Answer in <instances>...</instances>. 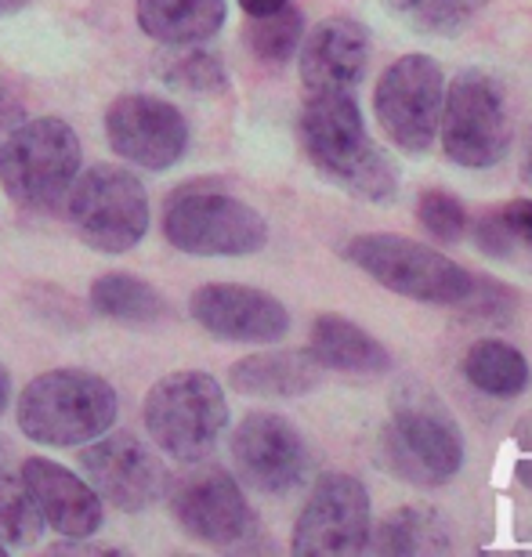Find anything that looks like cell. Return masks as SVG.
<instances>
[{
	"label": "cell",
	"mask_w": 532,
	"mask_h": 557,
	"mask_svg": "<svg viewBox=\"0 0 532 557\" xmlns=\"http://www.w3.org/2000/svg\"><path fill=\"white\" fill-rule=\"evenodd\" d=\"M65 207L81 243L98 253H127L149 232L146 185L113 163H98L76 174Z\"/></svg>",
	"instance_id": "9"
},
{
	"label": "cell",
	"mask_w": 532,
	"mask_h": 557,
	"mask_svg": "<svg viewBox=\"0 0 532 557\" xmlns=\"http://www.w3.org/2000/svg\"><path fill=\"white\" fill-rule=\"evenodd\" d=\"M319 381H323V366L312 359V351L250 355L228 370V384L239 395L253 398H297L316 392Z\"/></svg>",
	"instance_id": "20"
},
{
	"label": "cell",
	"mask_w": 532,
	"mask_h": 557,
	"mask_svg": "<svg viewBox=\"0 0 532 557\" xmlns=\"http://www.w3.org/2000/svg\"><path fill=\"white\" fill-rule=\"evenodd\" d=\"M81 174V138L59 116H37L0 138V188L22 210H59Z\"/></svg>",
	"instance_id": "2"
},
{
	"label": "cell",
	"mask_w": 532,
	"mask_h": 557,
	"mask_svg": "<svg viewBox=\"0 0 532 557\" xmlns=\"http://www.w3.org/2000/svg\"><path fill=\"white\" fill-rule=\"evenodd\" d=\"M163 236L174 250L193 258H247L264 250L269 225L243 199L218 185H185L168 199Z\"/></svg>",
	"instance_id": "5"
},
{
	"label": "cell",
	"mask_w": 532,
	"mask_h": 557,
	"mask_svg": "<svg viewBox=\"0 0 532 557\" xmlns=\"http://www.w3.org/2000/svg\"><path fill=\"white\" fill-rule=\"evenodd\" d=\"M457 308H463L474 319H507L515 311V289H507L504 283H496V278L474 275L468 297H463Z\"/></svg>",
	"instance_id": "30"
},
{
	"label": "cell",
	"mask_w": 532,
	"mask_h": 557,
	"mask_svg": "<svg viewBox=\"0 0 532 557\" xmlns=\"http://www.w3.org/2000/svg\"><path fill=\"white\" fill-rule=\"evenodd\" d=\"M171 515L185 536L207 547H239L253 536V510L239 482L221 467H199L171 485Z\"/></svg>",
	"instance_id": "13"
},
{
	"label": "cell",
	"mask_w": 532,
	"mask_h": 557,
	"mask_svg": "<svg viewBox=\"0 0 532 557\" xmlns=\"http://www.w3.org/2000/svg\"><path fill=\"white\" fill-rule=\"evenodd\" d=\"M40 532L44 518L22 474H8L0 467V547H33Z\"/></svg>",
	"instance_id": "28"
},
{
	"label": "cell",
	"mask_w": 532,
	"mask_h": 557,
	"mask_svg": "<svg viewBox=\"0 0 532 557\" xmlns=\"http://www.w3.org/2000/svg\"><path fill=\"white\" fill-rule=\"evenodd\" d=\"M8 456H11V449H8V442H4V438H0V467H4V463H8Z\"/></svg>",
	"instance_id": "37"
},
{
	"label": "cell",
	"mask_w": 532,
	"mask_h": 557,
	"mask_svg": "<svg viewBox=\"0 0 532 557\" xmlns=\"http://www.w3.org/2000/svg\"><path fill=\"white\" fill-rule=\"evenodd\" d=\"M18 124V106L11 102V95H8V87L0 84V138L8 135L11 127Z\"/></svg>",
	"instance_id": "32"
},
{
	"label": "cell",
	"mask_w": 532,
	"mask_h": 557,
	"mask_svg": "<svg viewBox=\"0 0 532 557\" xmlns=\"http://www.w3.org/2000/svg\"><path fill=\"white\" fill-rule=\"evenodd\" d=\"M243 37H247V48L258 54L261 62L283 65L294 59L297 48H301L305 15L286 0V4L280 11H272V15H250Z\"/></svg>",
	"instance_id": "27"
},
{
	"label": "cell",
	"mask_w": 532,
	"mask_h": 557,
	"mask_svg": "<svg viewBox=\"0 0 532 557\" xmlns=\"http://www.w3.org/2000/svg\"><path fill=\"white\" fill-rule=\"evenodd\" d=\"M81 467L98 499L113 504L124 515L149 510L168 488V474H163L157 453L146 442H138L131 431L106 434V438L98 434L81 453Z\"/></svg>",
	"instance_id": "14"
},
{
	"label": "cell",
	"mask_w": 532,
	"mask_h": 557,
	"mask_svg": "<svg viewBox=\"0 0 532 557\" xmlns=\"http://www.w3.org/2000/svg\"><path fill=\"white\" fill-rule=\"evenodd\" d=\"M438 138L457 166L485 171V166L500 163L511 152L515 138L511 109H507L500 81L485 70H463L453 76L446 98H442Z\"/></svg>",
	"instance_id": "8"
},
{
	"label": "cell",
	"mask_w": 532,
	"mask_h": 557,
	"mask_svg": "<svg viewBox=\"0 0 532 557\" xmlns=\"http://www.w3.org/2000/svg\"><path fill=\"white\" fill-rule=\"evenodd\" d=\"M228 423L225 392L210 373L182 370L146 395V431L177 463H199L214 453Z\"/></svg>",
	"instance_id": "6"
},
{
	"label": "cell",
	"mask_w": 532,
	"mask_h": 557,
	"mask_svg": "<svg viewBox=\"0 0 532 557\" xmlns=\"http://www.w3.org/2000/svg\"><path fill=\"white\" fill-rule=\"evenodd\" d=\"M106 138L120 160L146 171H168L188 149V124L168 98L120 95L106 109Z\"/></svg>",
	"instance_id": "15"
},
{
	"label": "cell",
	"mask_w": 532,
	"mask_h": 557,
	"mask_svg": "<svg viewBox=\"0 0 532 557\" xmlns=\"http://www.w3.org/2000/svg\"><path fill=\"white\" fill-rule=\"evenodd\" d=\"M522 182L532 185V135H529V149H525V160H522Z\"/></svg>",
	"instance_id": "36"
},
{
	"label": "cell",
	"mask_w": 532,
	"mask_h": 557,
	"mask_svg": "<svg viewBox=\"0 0 532 557\" xmlns=\"http://www.w3.org/2000/svg\"><path fill=\"white\" fill-rule=\"evenodd\" d=\"M26 4H29V0H0V18H4V15H15V11H22Z\"/></svg>",
	"instance_id": "35"
},
{
	"label": "cell",
	"mask_w": 532,
	"mask_h": 557,
	"mask_svg": "<svg viewBox=\"0 0 532 557\" xmlns=\"http://www.w3.org/2000/svg\"><path fill=\"white\" fill-rule=\"evenodd\" d=\"M446 76L431 54H403L381 73L373 87L376 124L395 149L424 156L438 138Z\"/></svg>",
	"instance_id": "10"
},
{
	"label": "cell",
	"mask_w": 532,
	"mask_h": 557,
	"mask_svg": "<svg viewBox=\"0 0 532 557\" xmlns=\"http://www.w3.org/2000/svg\"><path fill=\"white\" fill-rule=\"evenodd\" d=\"M286 4V0H239V8L250 15H272V11H280Z\"/></svg>",
	"instance_id": "33"
},
{
	"label": "cell",
	"mask_w": 532,
	"mask_h": 557,
	"mask_svg": "<svg viewBox=\"0 0 532 557\" xmlns=\"http://www.w3.org/2000/svg\"><path fill=\"white\" fill-rule=\"evenodd\" d=\"M417 221L424 225V232L438 243H457L468 232V207L460 203L453 193L442 188H428L417 199Z\"/></svg>",
	"instance_id": "29"
},
{
	"label": "cell",
	"mask_w": 532,
	"mask_h": 557,
	"mask_svg": "<svg viewBox=\"0 0 532 557\" xmlns=\"http://www.w3.org/2000/svg\"><path fill=\"white\" fill-rule=\"evenodd\" d=\"M366 550L387 554V557L392 554L395 557L442 554V550H449V532H446V521H442L435 510L403 507V510H392L376 529H370Z\"/></svg>",
	"instance_id": "22"
},
{
	"label": "cell",
	"mask_w": 532,
	"mask_h": 557,
	"mask_svg": "<svg viewBox=\"0 0 532 557\" xmlns=\"http://www.w3.org/2000/svg\"><path fill=\"white\" fill-rule=\"evenodd\" d=\"M490 0H384L398 22L424 37H457L463 26H471L482 15Z\"/></svg>",
	"instance_id": "26"
},
{
	"label": "cell",
	"mask_w": 532,
	"mask_h": 557,
	"mask_svg": "<svg viewBox=\"0 0 532 557\" xmlns=\"http://www.w3.org/2000/svg\"><path fill=\"white\" fill-rule=\"evenodd\" d=\"M345 258L373 283L398 297L420 300V305H460L474 278L463 264L438 253L435 247L395 236V232L355 236L345 247Z\"/></svg>",
	"instance_id": "7"
},
{
	"label": "cell",
	"mask_w": 532,
	"mask_h": 557,
	"mask_svg": "<svg viewBox=\"0 0 532 557\" xmlns=\"http://www.w3.org/2000/svg\"><path fill=\"white\" fill-rule=\"evenodd\" d=\"M496 214H500V225L511 236L515 250L518 247L532 250V199H511V203L496 207Z\"/></svg>",
	"instance_id": "31"
},
{
	"label": "cell",
	"mask_w": 532,
	"mask_h": 557,
	"mask_svg": "<svg viewBox=\"0 0 532 557\" xmlns=\"http://www.w3.org/2000/svg\"><path fill=\"white\" fill-rule=\"evenodd\" d=\"M463 376H468L482 395L515 398L529 387V362H525V355L511 348L507 341L482 337L463 355Z\"/></svg>",
	"instance_id": "23"
},
{
	"label": "cell",
	"mask_w": 532,
	"mask_h": 557,
	"mask_svg": "<svg viewBox=\"0 0 532 557\" xmlns=\"http://www.w3.org/2000/svg\"><path fill=\"white\" fill-rule=\"evenodd\" d=\"M0 554H4V547H0Z\"/></svg>",
	"instance_id": "38"
},
{
	"label": "cell",
	"mask_w": 532,
	"mask_h": 557,
	"mask_svg": "<svg viewBox=\"0 0 532 557\" xmlns=\"http://www.w3.org/2000/svg\"><path fill=\"white\" fill-rule=\"evenodd\" d=\"M138 26L146 37L182 48L225 26V0H138Z\"/></svg>",
	"instance_id": "21"
},
{
	"label": "cell",
	"mask_w": 532,
	"mask_h": 557,
	"mask_svg": "<svg viewBox=\"0 0 532 557\" xmlns=\"http://www.w3.org/2000/svg\"><path fill=\"white\" fill-rule=\"evenodd\" d=\"M188 311L210 337L232 344H275L290 333V311L283 308V300L243 283L199 286Z\"/></svg>",
	"instance_id": "16"
},
{
	"label": "cell",
	"mask_w": 532,
	"mask_h": 557,
	"mask_svg": "<svg viewBox=\"0 0 532 557\" xmlns=\"http://www.w3.org/2000/svg\"><path fill=\"white\" fill-rule=\"evenodd\" d=\"M297 135L316 171L355 199L384 203L398 193V166L370 138L351 91L308 95L297 116Z\"/></svg>",
	"instance_id": "1"
},
{
	"label": "cell",
	"mask_w": 532,
	"mask_h": 557,
	"mask_svg": "<svg viewBox=\"0 0 532 557\" xmlns=\"http://www.w3.org/2000/svg\"><path fill=\"white\" fill-rule=\"evenodd\" d=\"M157 76L171 91L182 95H221L228 87V73L221 65L218 54H210L203 48H193V44H182L174 51H163L157 59Z\"/></svg>",
	"instance_id": "25"
},
{
	"label": "cell",
	"mask_w": 532,
	"mask_h": 557,
	"mask_svg": "<svg viewBox=\"0 0 532 557\" xmlns=\"http://www.w3.org/2000/svg\"><path fill=\"white\" fill-rule=\"evenodd\" d=\"M381 453L395 478L417 488H438L460 474L463 434L435 395L406 392L392 406Z\"/></svg>",
	"instance_id": "4"
},
{
	"label": "cell",
	"mask_w": 532,
	"mask_h": 557,
	"mask_svg": "<svg viewBox=\"0 0 532 557\" xmlns=\"http://www.w3.org/2000/svg\"><path fill=\"white\" fill-rule=\"evenodd\" d=\"M308 351H312V359L323 366V370H334V373L381 376L392 370V355H387L384 344L345 315H319L312 322Z\"/></svg>",
	"instance_id": "19"
},
{
	"label": "cell",
	"mask_w": 532,
	"mask_h": 557,
	"mask_svg": "<svg viewBox=\"0 0 532 557\" xmlns=\"http://www.w3.org/2000/svg\"><path fill=\"white\" fill-rule=\"evenodd\" d=\"M22 482L40 510L44 525H51L59 536H95L102 529V499L84 478L65 471L62 463L33 456L22 463Z\"/></svg>",
	"instance_id": "18"
},
{
	"label": "cell",
	"mask_w": 532,
	"mask_h": 557,
	"mask_svg": "<svg viewBox=\"0 0 532 557\" xmlns=\"http://www.w3.org/2000/svg\"><path fill=\"white\" fill-rule=\"evenodd\" d=\"M116 420V392L98 373L51 370L18 395V428L26 438L65 449L106 434Z\"/></svg>",
	"instance_id": "3"
},
{
	"label": "cell",
	"mask_w": 532,
	"mask_h": 557,
	"mask_svg": "<svg viewBox=\"0 0 532 557\" xmlns=\"http://www.w3.org/2000/svg\"><path fill=\"white\" fill-rule=\"evenodd\" d=\"M370 493L351 474H323L294 525V554H362L370 540Z\"/></svg>",
	"instance_id": "12"
},
{
	"label": "cell",
	"mask_w": 532,
	"mask_h": 557,
	"mask_svg": "<svg viewBox=\"0 0 532 557\" xmlns=\"http://www.w3.org/2000/svg\"><path fill=\"white\" fill-rule=\"evenodd\" d=\"M8 398H11V373L0 366V413L8 409Z\"/></svg>",
	"instance_id": "34"
},
{
	"label": "cell",
	"mask_w": 532,
	"mask_h": 557,
	"mask_svg": "<svg viewBox=\"0 0 532 557\" xmlns=\"http://www.w3.org/2000/svg\"><path fill=\"white\" fill-rule=\"evenodd\" d=\"M297 51H301V84L308 95L355 91L370 65V29L355 18L334 15L308 29Z\"/></svg>",
	"instance_id": "17"
},
{
	"label": "cell",
	"mask_w": 532,
	"mask_h": 557,
	"mask_svg": "<svg viewBox=\"0 0 532 557\" xmlns=\"http://www.w3.org/2000/svg\"><path fill=\"white\" fill-rule=\"evenodd\" d=\"M232 463L239 482L261 496H286L308 478L312 456L301 431L280 413H250L232 434Z\"/></svg>",
	"instance_id": "11"
},
{
	"label": "cell",
	"mask_w": 532,
	"mask_h": 557,
	"mask_svg": "<svg viewBox=\"0 0 532 557\" xmlns=\"http://www.w3.org/2000/svg\"><path fill=\"white\" fill-rule=\"evenodd\" d=\"M91 308L102 319L113 322H127V326H149V322L163 319V297L157 286H149L146 278L113 272L102 275L91 286Z\"/></svg>",
	"instance_id": "24"
}]
</instances>
